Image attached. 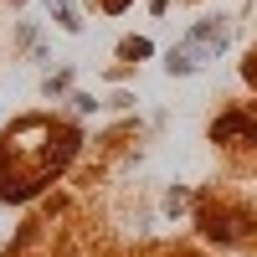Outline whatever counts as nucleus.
Instances as JSON below:
<instances>
[{
    "label": "nucleus",
    "mask_w": 257,
    "mask_h": 257,
    "mask_svg": "<svg viewBox=\"0 0 257 257\" xmlns=\"http://www.w3.org/2000/svg\"><path fill=\"white\" fill-rule=\"evenodd\" d=\"M52 16H57V26H62V31H82V21L72 16V6H67V0H52Z\"/></svg>",
    "instance_id": "7ed1b4c3"
},
{
    "label": "nucleus",
    "mask_w": 257,
    "mask_h": 257,
    "mask_svg": "<svg viewBox=\"0 0 257 257\" xmlns=\"http://www.w3.org/2000/svg\"><path fill=\"white\" fill-rule=\"evenodd\" d=\"M201 67H206V57H201L196 47H185V41H180V47L170 52V62H165L170 77H190V72H201Z\"/></svg>",
    "instance_id": "f03ea898"
},
{
    "label": "nucleus",
    "mask_w": 257,
    "mask_h": 257,
    "mask_svg": "<svg viewBox=\"0 0 257 257\" xmlns=\"http://www.w3.org/2000/svg\"><path fill=\"white\" fill-rule=\"evenodd\" d=\"M226 36H231V31H226V21H196V26L185 31V47H196V52L206 57V52H221V47H226Z\"/></svg>",
    "instance_id": "f257e3e1"
}]
</instances>
